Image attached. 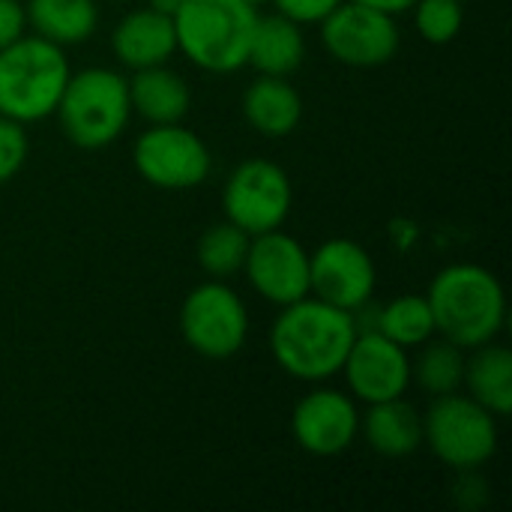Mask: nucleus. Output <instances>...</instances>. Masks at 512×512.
<instances>
[{
	"mask_svg": "<svg viewBox=\"0 0 512 512\" xmlns=\"http://www.w3.org/2000/svg\"><path fill=\"white\" fill-rule=\"evenodd\" d=\"M357 339L354 318L318 297H303L282 306L270 330L276 363L297 381H327L342 372L345 357Z\"/></svg>",
	"mask_w": 512,
	"mask_h": 512,
	"instance_id": "f257e3e1",
	"label": "nucleus"
},
{
	"mask_svg": "<svg viewBox=\"0 0 512 512\" xmlns=\"http://www.w3.org/2000/svg\"><path fill=\"white\" fill-rule=\"evenodd\" d=\"M435 318V333L441 339L471 351L504 330L507 297L498 276L480 264H450L444 267L426 294Z\"/></svg>",
	"mask_w": 512,
	"mask_h": 512,
	"instance_id": "f03ea898",
	"label": "nucleus"
},
{
	"mask_svg": "<svg viewBox=\"0 0 512 512\" xmlns=\"http://www.w3.org/2000/svg\"><path fill=\"white\" fill-rule=\"evenodd\" d=\"M255 21L258 9L243 0H186L174 15L177 51L204 72H237L249 66Z\"/></svg>",
	"mask_w": 512,
	"mask_h": 512,
	"instance_id": "7ed1b4c3",
	"label": "nucleus"
},
{
	"mask_svg": "<svg viewBox=\"0 0 512 512\" xmlns=\"http://www.w3.org/2000/svg\"><path fill=\"white\" fill-rule=\"evenodd\" d=\"M69 75L60 45L24 33L0 51V114L24 126L51 117Z\"/></svg>",
	"mask_w": 512,
	"mask_h": 512,
	"instance_id": "20e7f679",
	"label": "nucleus"
},
{
	"mask_svg": "<svg viewBox=\"0 0 512 512\" xmlns=\"http://www.w3.org/2000/svg\"><path fill=\"white\" fill-rule=\"evenodd\" d=\"M54 114L75 147L102 150L114 144L129 123V84L120 72L105 66L81 69L69 75Z\"/></svg>",
	"mask_w": 512,
	"mask_h": 512,
	"instance_id": "39448f33",
	"label": "nucleus"
},
{
	"mask_svg": "<svg viewBox=\"0 0 512 512\" xmlns=\"http://www.w3.org/2000/svg\"><path fill=\"white\" fill-rule=\"evenodd\" d=\"M423 444L453 471H477L498 450L495 417L471 396H435L423 417Z\"/></svg>",
	"mask_w": 512,
	"mask_h": 512,
	"instance_id": "423d86ee",
	"label": "nucleus"
},
{
	"mask_svg": "<svg viewBox=\"0 0 512 512\" xmlns=\"http://www.w3.org/2000/svg\"><path fill=\"white\" fill-rule=\"evenodd\" d=\"M180 330L195 354L207 360H228L246 345L249 312L225 279H210L186 294L180 306Z\"/></svg>",
	"mask_w": 512,
	"mask_h": 512,
	"instance_id": "0eeeda50",
	"label": "nucleus"
},
{
	"mask_svg": "<svg viewBox=\"0 0 512 512\" xmlns=\"http://www.w3.org/2000/svg\"><path fill=\"white\" fill-rule=\"evenodd\" d=\"M294 204V189L285 174L270 159H246L240 162L225 189H222V207L225 219L240 225L249 237L276 231L288 219Z\"/></svg>",
	"mask_w": 512,
	"mask_h": 512,
	"instance_id": "6e6552de",
	"label": "nucleus"
},
{
	"mask_svg": "<svg viewBox=\"0 0 512 512\" xmlns=\"http://www.w3.org/2000/svg\"><path fill=\"white\" fill-rule=\"evenodd\" d=\"M138 174L168 192L195 189L210 177L213 156L201 135L186 129L183 123H159L138 135L132 150Z\"/></svg>",
	"mask_w": 512,
	"mask_h": 512,
	"instance_id": "1a4fd4ad",
	"label": "nucleus"
},
{
	"mask_svg": "<svg viewBox=\"0 0 512 512\" xmlns=\"http://www.w3.org/2000/svg\"><path fill=\"white\" fill-rule=\"evenodd\" d=\"M321 39L339 63L357 69H375L390 63L402 42L396 15L369 9L354 0H342L321 21Z\"/></svg>",
	"mask_w": 512,
	"mask_h": 512,
	"instance_id": "9d476101",
	"label": "nucleus"
},
{
	"mask_svg": "<svg viewBox=\"0 0 512 512\" xmlns=\"http://www.w3.org/2000/svg\"><path fill=\"white\" fill-rule=\"evenodd\" d=\"M243 270L252 288L279 309L309 297V252L279 228L249 240Z\"/></svg>",
	"mask_w": 512,
	"mask_h": 512,
	"instance_id": "9b49d317",
	"label": "nucleus"
},
{
	"mask_svg": "<svg viewBox=\"0 0 512 512\" xmlns=\"http://www.w3.org/2000/svg\"><path fill=\"white\" fill-rule=\"evenodd\" d=\"M375 282V261L354 240L336 237L321 243L309 255V294L336 309L354 312L357 306L372 300Z\"/></svg>",
	"mask_w": 512,
	"mask_h": 512,
	"instance_id": "f8f14e48",
	"label": "nucleus"
},
{
	"mask_svg": "<svg viewBox=\"0 0 512 512\" xmlns=\"http://www.w3.org/2000/svg\"><path fill=\"white\" fill-rule=\"evenodd\" d=\"M342 372L348 378L351 393L366 405L399 399L414 381L408 348L396 345L384 333H357Z\"/></svg>",
	"mask_w": 512,
	"mask_h": 512,
	"instance_id": "ddd939ff",
	"label": "nucleus"
},
{
	"mask_svg": "<svg viewBox=\"0 0 512 512\" xmlns=\"http://www.w3.org/2000/svg\"><path fill=\"white\" fill-rule=\"evenodd\" d=\"M291 432L300 450L330 459L354 444L360 432V414L345 393L312 390L297 402L291 414Z\"/></svg>",
	"mask_w": 512,
	"mask_h": 512,
	"instance_id": "4468645a",
	"label": "nucleus"
},
{
	"mask_svg": "<svg viewBox=\"0 0 512 512\" xmlns=\"http://www.w3.org/2000/svg\"><path fill=\"white\" fill-rule=\"evenodd\" d=\"M111 48H114V57L132 72L168 63L177 51L174 18L159 15L150 6L132 9L117 21L111 33Z\"/></svg>",
	"mask_w": 512,
	"mask_h": 512,
	"instance_id": "2eb2a0df",
	"label": "nucleus"
},
{
	"mask_svg": "<svg viewBox=\"0 0 512 512\" xmlns=\"http://www.w3.org/2000/svg\"><path fill=\"white\" fill-rule=\"evenodd\" d=\"M243 117L264 138H285L303 117V96L288 78L258 75L243 93Z\"/></svg>",
	"mask_w": 512,
	"mask_h": 512,
	"instance_id": "dca6fc26",
	"label": "nucleus"
},
{
	"mask_svg": "<svg viewBox=\"0 0 512 512\" xmlns=\"http://www.w3.org/2000/svg\"><path fill=\"white\" fill-rule=\"evenodd\" d=\"M126 84H129L132 111H138L150 126L180 123L189 114V105H192L189 84L183 81V75H177L165 63L135 69V75Z\"/></svg>",
	"mask_w": 512,
	"mask_h": 512,
	"instance_id": "f3484780",
	"label": "nucleus"
},
{
	"mask_svg": "<svg viewBox=\"0 0 512 512\" xmlns=\"http://www.w3.org/2000/svg\"><path fill=\"white\" fill-rule=\"evenodd\" d=\"M300 27L303 24L291 21L282 12H273V15L258 12L252 42H249V63L258 69V75L288 78L303 66L306 39Z\"/></svg>",
	"mask_w": 512,
	"mask_h": 512,
	"instance_id": "a211bd4d",
	"label": "nucleus"
},
{
	"mask_svg": "<svg viewBox=\"0 0 512 512\" xmlns=\"http://www.w3.org/2000/svg\"><path fill=\"white\" fill-rule=\"evenodd\" d=\"M360 429L369 447L384 459H405L423 444V417L411 402H405V396L369 405Z\"/></svg>",
	"mask_w": 512,
	"mask_h": 512,
	"instance_id": "6ab92c4d",
	"label": "nucleus"
},
{
	"mask_svg": "<svg viewBox=\"0 0 512 512\" xmlns=\"http://www.w3.org/2000/svg\"><path fill=\"white\" fill-rule=\"evenodd\" d=\"M24 15L36 36L60 48L87 42L99 27L96 0H27Z\"/></svg>",
	"mask_w": 512,
	"mask_h": 512,
	"instance_id": "aec40b11",
	"label": "nucleus"
},
{
	"mask_svg": "<svg viewBox=\"0 0 512 512\" xmlns=\"http://www.w3.org/2000/svg\"><path fill=\"white\" fill-rule=\"evenodd\" d=\"M471 351L474 357L465 360V384L471 399L480 402L492 417H507L512 411V354L495 342Z\"/></svg>",
	"mask_w": 512,
	"mask_h": 512,
	"instance_id": "412c9836",
	"label": "nucleus"
},
{
	"mask_svg": "<svg viewBox=\"0 0 512 512\" xmlns=\"http://www.w3.org/2000/svg\"><path fill=\"white\" fill-rule=\"evenodd\" d=\"M249 234L234 225V222H216L210 225L195 246V258L201 264V270L210 279H231L243 270L246 264V252H249Z\"/></svg>",
	"mask_w": 512,
	"mask_h": 512,
	"instance_id": "4be33fe9",
	"label": "nucleus"
},
{
	"mask_svg": "<svg viewBox=\"0 0 512 512\" xmlns=\"http://www.w3.org/2000/svg\"><path fill=\"white\" fill-rule=\"evenodd\" d=\"M423 345L417 363H411V378L432 396L459 393L465 384V348L447 339H429Z\"/></svg>",
	"mask_w": 512,
	"mask_h": 512,
	"instance_id": "5701e85b",
	"label": "nucleus"
},
{
	"mask_svg": "<svg viewBox=\"0 0 512 512\" xmlns=\"http://www.w3.org/2000/svg\"><path fill=\"white\" fill-rule=\"evenodd\" d=\"M378 333H384L402 348H417L429 342L435 336V318L429 300L417 294H402L393 303L381 306Z\"/></svg>",
	"mask_w": 512,
	"mask_h": 512,
	"instance_id": "b1692460",
	"label": "nucleus"
},
{
	"mask_svg": "<svg viewBox=\"0 0 512 512\" xmlns=\"http://www.w3.org/2000/svg\"><path fill=\"white\" fill-rule=\"evenodd\" d=\"M417 33L432 45H447L462 33L465 3L462 0H417L414 6Z\"/></svg>",
	"mask_w": 512,
	"mask_h": 512,
	"instance_id": "393cba45",
	"label": "nucleus"
},
{
	"mask_svg": "<svg viewBox=\"0 0 512 512\" xmlns=\"http://www.w3.org/2000/svg\"><path fill=\"white\" fill-rule=\"evenodd\" d=\"M27 153H30V138L24 132V123L0 114V186L9 183L24 168Z\"/></svg>",
	"mask_w": 512,
	"mask_h": 512,
	"instance_id": "a878e982",
	"label": "nucleus"
},
{
	"mask_svg": "<svg viewBox=\"0 0 512 512\" xmlns=\"http://www.w3.org/2000/svg\"><path fill=\"white\" fill-rule=\"evenodd\" d=\"M342 0H273L276 12L288 15L297 24H321Z\"/></svg>",
	"mask_w": 512,
	"mask_h": 512,
	"instance_id": "bb28decb",
	"label": "nucleus"
},
{
	"mask_svg": "<svg viewBox=\"0 0 512 512\" xmlns=\"http://www.w3.org/2000/svg\"><path fill=\"white\" fill-rule=\"evenodd\" d=\"M24 30H27L24 3H18V0H0V51L6 45H12L15 39H21Z\"/></svg>",
	"mask_w": 512,
	"mask_h": 512,
	"instance_id": "cd10ccee",
	"label": "nucleus"
},
{
	"mask_svg": "<svg viewBox=\"0 0 512 512\" xmlns=\"http://www.w3.org/2000/svg\"><path fill=\"white\" fill-rule=\"evenodd\" d=\"M354 3H363L369 9H378V12H387V15H402L408 12L417 0H354Z\"/></svg>",
	"mask_w": 512,
	"mask_h": 512,
	"instance_id": "c85d7f7f",
	"label": "nucleus"
},
{
	"mask_svg": "<svg viewBox=\"0 0 512 512\" xmlns=\"http://www.w3.org/2000/svg\"><path fill=\"white\" fill-rule=\"evenodd\" d=\"M147 6H150L153 12H159V15L174 18V15L186 6V0H147Z\"/></svg>",
	"mask_w": 512,
	"mask_h": 512,
	"instance_id": "c756f323",
	"label": "nucleus"
},
{
	"mask_svg": "<svg viewBox=\"0 0 512 512\" xmlns=\"http://www.w3.org/2000/svg\"><path fill=\"white\" fill-rule=\"evenodd\" d=\"M243 3H249V6H255V9H261L264 3H270V0H243Z\"/></svg>",
	"mask_w": 512,
	"mask_h": 512,
	"instance_id": "7c9ffc66",
	"label": "nucleus"
},
{
	"mask_svg": "<svg viewBox=\"0 0 512 512\" xmlns=\"http://www.w3.org/2000/svg\"><path fill=\"white\" fill-rule=\"evenodd\" d=\"M462 3H468V0H462Z\"/></svg>",
	"mask_w": 512,
	"mask_h": 512,
	"instance_id": "2f4dec72",
	"label": "nucleus"
}]
</instances>
